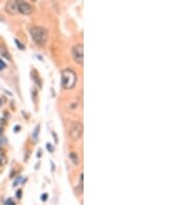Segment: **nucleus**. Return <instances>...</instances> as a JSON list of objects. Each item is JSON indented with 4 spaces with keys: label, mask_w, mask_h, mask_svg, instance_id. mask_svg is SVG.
<instances>
[{
    "label": "nucleus",
    "mask_w": 186,
    "mask_h": 205,
    "mask_svg": "<svg viewBox=\"0 0 186 205\" xmlns=\"http://www.w3.org/2000/svg\"><path fill=\"white\" fill-rule=\"evenodd\" d=\"M30 35L33 42L37 45V46H44L48 40L49 32L44 27L41 26H34L30 29Z\"/></svg>",
    "instance_id": "f257e3e1"
},
{
    "label": "nucleus",
    "mask_w": 186,
    "mask_h": 205,
    "mask_svg": "<svg viewBox=\"0 0 186 205\" xmlns=\"http://www.w3.org/2000/svg\"><path fill=\"white\" fill-rule=\"evenodd\" d=\"M78 82V76L71 69H65L61 72V86L64 89H73Z\"/></svg>",
    "instance_id": "f03ea898"
},
{
    "label": "nucleus",
    "mask_w": 186,
    "mask_h": 205,
    "mask_svg": "<svg viewBox=\"0 0 186 205\" xmlns=\"http://www.w3.org/2000/svg\"><path fill=\"white\" fill-rule=\"evenodd\" d=\"M83 124L81 122H73L69 127V138L71 139V141H78L81 137L83 136Z\"/></svg>",
    "instance_id": "7ed1b4c3"
},
{
    "label": "nucleus",
    "mask_w": 186,
    "mask_h": 205,
    "mask_svg": "<svg viewBox=\"0 0 186 205\" xmlns=\"http://www.w3.org/2000/svg\"><path fill=\"white\" fill-rule=\"evenodd\" d=\"M71 53H73V57L75 61L78 64L83 65L84 63V47L82 44H77L73 47L71 49Z\"/></svg>",
    "instance_id": "20e7f679"
},
{
    "label": "nucleus",
    "mask_w": 186,
    "mask_h": 205,
    "mask_svg": "<svg viewBox=\"0 0 186 205\" xmlns=\"http://www.w3.org/2000/svg\"><path fill=\"white\" fill-rule=\"evenodd\" d=\"M17 8L18 13H21L23 15H30L34 10L33 6L30 3L25 1H17Z\"/></svg>",
    "instance_id": "39448f33"
},
{
    "label": "nucleus",
    "mask_w": 186,
    "mask_h": 205,
    "mask_svg": "<svg viewBox=\"0 0 186 205\" xmlns=\"http://www.w3.org/2000/svg\"><path fill=\"white\" fill-rule=\"evenodd\" d=\"M5 10L8 13H12V15H15V13H18V8H17V1H8L5 5Z\"/></svg>",
    "instance_id": "423d86ee"
},
{
    "label": "nucleus",
    "mask_w": 186,
    "mask_h": 205,
    "mask_svg": "<svg viewBox=\"0 0 186 205\" xmlns=\"http://www.w3.org/2000/svg\"><path fill=\"white\" fill-rule=\"evenodd\" d=\"M69 159H70L71 163H73V165L79 166L80 159H79V155L77 154V152H70V154H69Z\"/></svg>",
    "instance_id": "0eeeda50"
},
{
    "label": "nucleus",
    "mask_w": 186,
    "mask_h": 205,
    "mask_svg": "<svg viewBox=\"0 0 186 205\" xmlns=\"http://www.w3.org/2000/svg\"><path fill=\"white\" fill-rule=\"evenodd\" d=\"M83 179H84V174L82 173V174H81V176H80V184H79V186L75 189L76 193H77V192H78V194H82L83 193Z\"/></svg>",
    "instance_id": "6e6552de"
},
{
    "label": "nucleus",
    "mask_w": 186,
    "mask_h": 205,
    "mask_svg": "<svg viewBox=\"0 0 186 205\" xmlns=\"http://www.w3.org/2000/svg\"><path fill=\"white\" fill-rule=\"evenodd\" d=\"M0 54L2 55V57H5L7 60H10L12 59V57H10V55L8 54V52L6 49H1V51H0Z\"/></svg>",
    "instance_id": "1a4fd4ad"
},
{
    "label": "nucleus",
    "mask_w": 186,
    "mask_h": 205,
    "mask_svg": "<svg viewBox=\"0 0 186 205\" xmlns=\"http://www.w3.org/2000/svg\"><path fill=\"white\" fill-rule=\"evenodd\" d=\"M15 42H16V45H17V46H18V48H20V49H21V50H24V49H25V47H24V45H22L20 40H15Z\"/></svg>",
    "instance_id": "9d476101"
},
{
    "label": "nucleus",
    "mask_w": 186,
    "mask_h": 205,
    "mask_svg": "<svg viewBox=\"0 0 186 205\" xmlns=\"http://www.w3.org/2000/svg\"><path fill=\"white\" fill-rule=\"evenodd\" d=\"M6 67V64L4 63L3 61H2L1 59H0V71H2V69H4Z\"/></svg>",
    "instance_id": "9b49d317"
},
{
    "label": "nucleus",
    "mask_w": 186,
    "mask_h": 205,
    "mask_svg": "<svg viewBox=\"0 0 186 205\" xmlns=\"http://www.w3.org/2000/svg\"><path fill=\"white\" fill-rule=\"evenodd\" d=\"M5 205H16V203L13 201V199H8L7 201L5 202Z\"/></svg>",
    "instance_id": "f8f14e48"
},
{
    "label": "nucleus",
    "mask_w": 186,
    "mask_h": 205,
    "mask_svg": "<svg viewBox=\"0 0 186 205\" xmlns=\"http://www.w3.org/2000/svg\"><path fill=\"white\" fill-rule=\"evenodd\" d=\"M39 125H37V127H36V132L34 130V134H33V138H36V137H37V135H39V134H37V133H39Z\"/></svg>",
    "instance_id": "ddd939ff"
},
{
    "label": "nucleus",
    "mask_w": 186,
    "mask_h": 205,
    "mask_svg": "<svg viewBox=\"0 0 186 205\" xmlns=\"http://www.w3.org/2000/svg\"><path fill=\"white\" fill-rule=\"evenodd\" d=\"M48 198V195L47 194H44V195H42L41 196V199H42V201H46V199Z\"/></svg>",
    "instance_id": "4468645a"
},
{
    "label": "nucleus",
    "mask_w": 186,
    "mask_h": 205,
    "mask_svg": "<svg viewBox=\"0 0 186 205\" xmlns=\"http://www.w3.org/2000/svg\"><path fill=\"white\" fill-rule=\"evenodd\" d=\"M17 197H21V191H18V193H17Z\"/></svg>",
    "instance_id": "2eb2a0df"
}]
</instances>
